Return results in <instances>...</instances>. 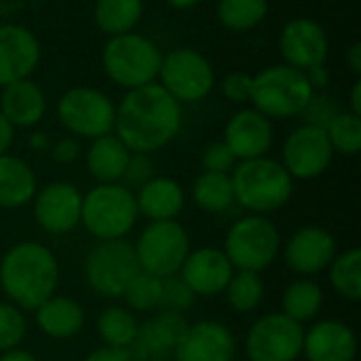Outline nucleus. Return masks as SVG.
<instances>
[{"label":"nucleus","instance_id":"nucleus-2","mask_svg":"<svg viewBox=\"0 0 361 361\" xmlns=\"http://www.w3.org/2000/svg\"><path fill=\"white\" fill-rule=\"evenodd\" d=\"M59 262L55 254L38 241L15 243L0 260V288L8 302L25 311H36L47 298L57 294Z\"/></svg>","mask_w":361,"mask_h":361},{"label":"nucleus","instance_id":"nucleus-10","mask_svg":"<svg viewBox=\"0 0 361 361\" xmlns=\"http://www.w3.org/2000/svg\"><path fill=\"white\" fill-rule=\"evenodd\" d=\"M116 104L95 87H72L57 99V118L72 137L95 140L114 131Z\"/></svg>","mask_w":361,"mask_h":361},{"label":"nucleus","instance_id":"nucleus-40","mask_svg":"<svg viewBox=\"0 0 361 361\" xmlns=\"http://www.w3.org/2000/svg\"><path fill=\"white\" fill-rule=\"evenodd\" d=\"M239 161L231 152V148L220 140L212 142L203 148L201 152V167L203 171H214V173H231Z\"/></svg>","mask_w":361,"mask_h":361},{"label":"nucleus","instance_id":"nucleus-16","mask_svg":"<svg viewBox=\"0 0 361 361\" xmlns=\"http://www.w3.org/2000/svg\"><path fill=\"white\" fill-rule=\"evenodd\" d=\"M237 338L228 326L216 319L188 324L176 351V361H235Z\"/></svg>","mask_w":361,"mask_h":361},{"label":"nucleus","instance_id":"nucleus-31","mask_svg":"<svg viewBox=\"0 0 361 361\" xmlns=\"http://www.w3.org/2000/svg\"><path fill=\"white\" fill-rule=\"evenodd\" d=\"M192 201L207 214H224L235 203L231 173L201 171L192 184Z\"/></svg>","mask_w":361,"mask_h":361},{"label":"nucleus","instance_id":"nucleus-43","mask_svg":"<svg viewBox=\"0 0 361 361\" xmlns=\"http://www.w3.org/2000/svg\"><path fill=\"white\" fill-rule=\"evenodd\" d=\"M51 159L59 165H70L80 157V144L76 137H61L59 142L51 144Z\"/></svg>","mask_w":361,"mask_h":361},{"label":"nucleus","instance_id":"nucleus-44","mask_svg":"<svg viewBox=\"0 0 361 361\" xmlns=\"http://www.w3.org/2000/svg\"><path fill=\"white\" fill-rule=\"evenodd\" d=\"M82 361H133L127 349H114V347H99L91 351Z\"/></svg>","mask_w":361,"mask_h":361},{"label":"nucleus","instance_id":"nucleus-5","mask_svg":"<svg viewBox=\"0 0 361 361\" xmlns=\"http://www.w3.org/2000/svg\"><path fill=\"white\" fill-rule=\"evenodd\" d=\"M140 218L135 192L121 182L97 184L82 195L80 224L97 241L125 239Z\"/></svg>","mask_w":361,"mask_h":361},{"label":"nucleus","instance_id":"nucleus-37","mask_svg":"<svg viewBox=\"0 0 361 361\" xmlns=\"http://www.w3.org/2000/svg\"><path fill=\"white\" fill-rule=\"evenodd\" d=\"M27 334V322L19 307L0 302V353L17 349Z\"/></svg>","mask_w":361,"mask_h":361},{"label":"nucleus","instance_id":"nucleus-51","mask_svg":"<svg viewBox=\"0 0 361 361\" xmlns=\"http://www.w3.org/2000/svg\"><path fill=\"white\" fill-rule=\"evenodd\" d=\"M173 11H188V8H192V6H197L201 0H165Z\"/></svg>","mask_w":361,"mask_h":361},{"label":"nucleus","instance_id":"nucleus-17","mask_svg":"<svg viewBox=\"0 0 361 361\" xmlns=\"http://www.w3.org/2000/svg\"><path fill=\"white\" fill-rule=\"evenodd\" d=\"M42 57L40 40L21 23H0V89L30 78Z\"/></svg>","mask_w":361,"mask_h":361},{"label":"nucleus","instance_id":"nucleus-42","mask_svg":"<svg viewBox=\"0 0 361 361\" xmlns=\"http://www.w3.org/2000/svg\"><path fill=\"white\" fill-rule=\"evenodd\" d=\"M150 178H154V163L150 161V157L131 152V159L127 163V169H125V176L121 182H125L127 188H140Z\"/></svg>","mask_w":361,"mask_h":361},{"label":"nucleus","instance_id":"nucleus-26","mask_svg":"<svg viewBox=\"0 0 361 361\" xmlns=\"http://www.w3.org/2000/svg\"><path fill=\"white\" fill-rule=\"evenodd\" d=\"M129 159H131V150L114 133L91 140V144L85 152L87 171L99 184L121 182L125 176Z\"/></svg>","mask_w":361,"mask_h":361},{"label":"nucleus","instance_id":"nucleus-48","mask_svg":"<svg viewBox=\"0 0 361 361\" xmlns=\"http://www.w3.org/2000/svg\"><path fill=\"white\" fill-rule=\"evenodd\" d=\"M0 361H38L34 357V353L17 347V349H11V351H4L0 353Z\"/></svg>","mask_w":361,"mask_h":361},{"label":"nucleus","instance_id":"nucleus-34","mask_svg":"<svg viewBox=\"0 0 361 361\" xmlns=\"http://www.w3.org/2000/svg\"><path fill=\"white\" fill-rule=\"evenodd\" d=\"M226 300L237 313H252L264 300V281L260 273L254 271H235L226 290Z\"/></svg>","mask_w":361,"mask_h":361},{"label":"nucleus","instance_id":"nucleus-18","mask_svg":"<svg viewBox=\"0 0 361 361\" xmlns=\"http://www.w3.org/2000/svg\"><path fill=\"white\" fill-rule=\"evenodd\" d=\"M336 256V239L322 226L309 224L298 228L283 245V260L300 277L324 273Z\"/></svg>","mask_w":361,"mask_h":361},{"label":"nucleus","instance_id":"nucleus-3","mask_svg":"<svg viewBox=\"0 0 361 361\" xmlns=\"http://www.w3.org/2000/svg\"><path fill=\"white\" fill-rule=\"evenodd\" d=\"M235 203L250 214L267 216L286 207L294 195V180L271 157L239 161L231 171Z\"/></svg>","mask_w":361,"mask_h":361},{"label":"nucleus","instance_id":"nucleus-4","mask_svg":"<svg viewBox=\"0 0 361 361\" xmlns=\"http://www.w3.org/2000/svg\"><path fill=\"white\" fill-rule=\"evenodd\" d=\"M161 61L159 44L137 32L110 36L102 49L104 74L127 91L157 82Z\"/></svg>","mask_w":361,"mask_h":361},{"label":"nucleus","instance_id":"nucleus-11","mask_svg":"<svg viewBox=\"0 0 361 361\" xmlns=\"http://www.w3.org/2000/svg\"><path fill=\"white\" fill-rule=\"evenodd\" d=\"M133 250L142 271L167 279L180 273L190 254V237L178 220L150 222L137 237Z\"/></svg>","mask_w":361,"mask_h":361},{"label":"nucleus","instance_id":"nucleus-22","mask_svg":"<svg viewBox=\"0 0 361 361\" xmlns=\"http://www.w3.org/2000/svg\"><path fill=\"white\" fill-rule=\"evenodd\" d=\"M302 355L307 361H355L357 336L338 319H324L305 330Z\"/></svg>","mask_w":361,"mask_h":361},{"label":"nucleus","instance_id":"nucleus-47","mask_svg":"<svg viewBox=\"0 0 361 361\" xmlns=\"http://www.w3.org/2000/svg\"><path fill=\"white\" fill-rule=\"evenodd\" d=\"M345 61H347L349 70H351V72L355 74V78H360V76H361V42H360V40L351 42V47L347 49Z\"/></svg>","mask_w":361,"mask_h":361},{"label":"nucleus","instance_id":"nucleus-41","mask_svg":"<svg viewBox=\"0 0 361 361\" xmlns=\"http://www.w3.org/2000/svg\"><path fill=\"white\" fill-rule=\"evenodd\" d=\"M222 95L233 104H245L252 95V74L247 72H231L220 80Z\"/></svg>","mask_w":361,"mask_h":361},{"label":"nucleus","instance_id":"nucleus-35","mask_svg":"<svg viewBox=\"0 0 361 361\" xmlns=\"http://www.w3.org/2000/svg\"><path fill=\"white\" fill-rule=\"evenodd\" d=\"M326 133L334 154L355 157L361 150V116L351 110L338 112L326 127Z\"/></svg>","mask_w":361,"mask_h":361},{"label":"nucleus","instance_id":"nucleus-25","mask_svg":"<svg viewBox=\"0 0 361 361\" xmlns=\"http://www.w3.org/2000/svg\"><path fill=\"white\" fill-rule=\"evenodd\" d=\"M34 315L40 332L55 341H68L85 328V311L70 296L53 294L34 311Z\"/></svg>","mask_w":361,"mask_h":361},{"label":"nucleus","instance_id":"nucleus-27","mask_svg":"<svg viewBox=\"0 0 361 361\" xmlns=\"http://www.w3.org/2000/svg\"><path fill=\"white\" fill-rule=\"evenodd\" d=\"M38 190L34 169L15 154H0V209L27 205Z\"/></svg>","mask_w":361,"mask_h":361},{"label":"nucleus","instance_id":"nucleus-36","mask_svg":"<svg viewBox=\"0 0 361 361\" xmlns=\"http://www.w3.org/2000/svg\"><path fill=\"white\" fill-rule=\"evenodd\" d=\"M161 296H163V279L146 271H140L123 294L127 307L142 313L161 309Z\"/></svg>","mask_w":361,"mask_h":361},{"label":"nucleus","instance_id":"nucleus-39","mask_svg":"<svg viewBox=\"0 0 361 361\" xmlns=\"http://www.w3.org/2000/svg\"><path fill=\"white\" fill-rule=\"evenodd\" d=\"M338 112H341V110H338L336 102H334L330 95H326V93H322V91H315L313 97L309 99L307 108L302 110V116H305V123H307V125H315V127L326 129V127L330 125V121H332Z\"/></svg>","mask_w":361,"mask_h":361},{"label":"nucleus","instance_id":"nucleus-20","mask_svg":"<svg viewBox=\"0 0 361 361\" xmlns=\"http://www.w3.org/2000/svg\"><path fill=\"white\" fill-rule=\"evenodd\" d=\"M235 269L226 254L218 247H199L190 252L180 269V277L192 290L195 296L224 294Z\"/></svg>","mask_w":361,"mask_h":361},{"label":"nucleus","instance_id":"nucleus-12","mask_svg":"<svg viewBox=\"0 0 361 361\" xmlns=\"http://www.w3.org/2000/svg\"><path fill=\"white\" fill-rule=\"evenodd\" d=\"M305 326L283 313H267L256 319L245 336L250 361H296L302 355Z\"/></svg>","mask_w":361,"mask_h":361},{"label":"nucleus","instance_id":"nucleus-30","mask_svg":"<svg viewBox=\"0 0 361 361\" xmlns=\"http://www.w3.org/2000/svg\"><path fill=\"white\" fill-rule=\"evenodd\" d=\"M140 322L135 315L125 309V307H106L95 322V330L104 347H114V349H131L135 336H137Z\"/></svg>","mask_w":361,"mask_h":361},{"label":"nucleus","instance_id":"nucleus-23","mask_svg":"<svg viewBox=\"0 0 361 361\" xmlns=\"http://www.w3.org/2000/svg\"><path fill=\"white\" fill-rule=\"evenodd\" d=\"M0 112L15 129H32L47 114V95L32 78L11 82L2 87Z\"/></svg>","mask_w":361,"mask_h":361},{"label":"nucleus","instance_id":"nucleus-21","mask_svg":"<svg viewBox=\"0 0 361 361\" xmlns=\"http://www.w3.org/2000/svg\"><path fill=\"white\" fill-rule=\"evenodd\" d=\"M188 322L182 313L161 311L148 322L140 324L137 336L129 349L133 361H152L171 357Z\"/></svg>","mask_w":361,"mask_h":361},{"label":"nucleus","instance_id":"nucleus-9","mask_svg":"<svg viewBox=\"0 0 361 361\" xmlns=\"http://www.w3.org/2000/svg\"><path fill=\"white\" fill-rule=\"evenodd\" d=\"M157 82L180 104H197L216 87V72L207 55L180 47L163 55Z\"/></svg>","mask_w":361,"mask_h":361},{"label":"nucleus","instance_id":"nucleus-14","mask_svg":"<svg viewBox=\"0 0 361 361\" xmlns=\"http://www.w3.org/2000/svg\"><path fill=\"white\" fill-rule=\"evenodd\" d=\"M279 51L283 63L307 72L326 63L330 53V38L319 21L311 17H296L281 27Z\"/></svg>","mask_w":361,"mask_h":361},{"label":"nucleus","instance_id":"nucleus-19","mask_svg":"<svg viewBox=\"0 0 361 361\" xmlns=\"http://www.w3.org/2000/svg\"><path fill=\"white\" fill-rule=\"evenodd\" d=\"M273 121L256 108L237 110L226 127L222 142L231 148L237 161L267 157L273 146Z\"/></svg>","mask_w":361,"mask_h":361},{"label":"nucleus","instance_id":"nucleus-24","mask_svg":"<svg viewBox=\"0 0 361 361\" xmlns=\"http://www.w3.org/2000/svg\"><path fill=\"white\" fill-rule=\"evenodd\" d=\"M135 203L140 216L150 222L176 220L186 203V195L180 182L167 176H154L135 190Z\"/></svg>","mask_w":361,"mask_h":361},{"label":"nucleus","instance_id":"nucleus-8","mask_svg":"<svg viewBox=\"0 0 361 361\" xmlns=\"http://www.w3.org/2000/svg\"><path fill=\"white\" fill-rule=\"evenodd\" d=\"M137 256L125 239L99 241L85 258V281L102 298H123L131 279L140 273Z\"/></svg>","mask_w":361,"mask_h":361},{"label":"nucleus","instance_id":"nucleus-49","mask_svg":"<svg viewBox=\"0 0 361 361\" xmlns=\"http://www.w3.org/2000/svg\"><path fill=\"white\" fill-rule=\"evenodd\" d=\"M27 144H30V148L32 150H49L51 148V140H49V135L47 133H42V131H34L32 135H30V140H27Z\"/></svg>","mask_w":361,"mask_h":361},{"label":"nucleus","instance_id":"nucleus-15","mask_svg":"<svg viewBox=\"0 0 361 361\" xmlns=\"http://www.w3.org/2000/svg\"><path fill=\"white\" fill-rule=\"evenodd\" d=\"M34 220L49 235H68L80 224L82 195L70 182H51L34 195Z\"/></svg>","mask_w":361,"mask_h":361},{"label":"nucleus","instance_id":"nucleus-13","mask_svg":"<svg viewBox=\"0 0 361 361\" xmlns=\"http://www.w3.org/2000/svg\"><path fill=\"white\" fill-rule=\"evenodd\" d=\"M332 159L334 150L326 129L305 123L286 137L279 163L292 180H315L328 171Z\"/></svg>","mask_w":361,"mask_h":361},{"label":"nucleus","instance_id":"nucleus-50","mask_svg":"<svg viewBox=\"0 0 361 361\" xmlns=\"http://www.w3.org/2000/svg\"><path fill=\"white\" fill-rule=\"evenodd\" d=\"M351 112L360 114L361 116V80L355 78L353 89H351Z\"/></svg>","mask_w":361,"mask_h":361},{"label":"nucleus","instance_id":"nucleus-46","mask_svg":"<svg viewBox=\"0 0 361 361\" xmlns=\"http://www.w3.org/2000/svg\"><path fill=\"white\" fill-rule=\"evenodd\" d=\"M15 140V127L6 121V116L0 112V154H6Z\"/></svg>","mask_w":361,"mask_h":361},{"label":"nucleus","instance_id":"nucleus-33","mask_svg":"<svg viewBox=\"0 0 361 361\" xmlns=\"http://www.w3.org/2000/svg\"><path fill=\"white\" fill-rule=\"evenodd\" d=\"M328 279L336 294L347 300H361V250L351 247L343 254H336L330 262Z\"/></svg>","mask_w":361,"mask_h":361},{"label":"nucleus","instance_id":"nucleus-1","mask_svg":"<svg viewBox=\"0 0 361 361\" xmlns=\"http://www.w3.org/2000/svg\"><path fill=\"white\" fill-rule=\"evenodd\" d=\"M182 123V104L159 82H150L125 93L116 106L112 133L131 152L152 154L178 137Z\"/></svg>","mask_w":361,"mask_h":361},{"label":"nucleus","instance_id":"nucleus-7","mask_svg":"<svg viewBox=\"0 0 361 361\" xmlns=\"http://www.w3.org/2000/svg\"><path fill=\"white\" fill-rule=\"evenodd\" d=\"M222 252L235 271L262 273L277 260L281 252V235L267 216L247 214L233 222L224 237Z\"/></svg>","mask_w":361,"mask_h":361},{"label":"nucleus","instance_id":"nucleus-32","mask_svg":"<svg viewBox=\"0 0 361 361\" xmlns=\"http://www.w3.org/2000/svg\"><path fill=\"white\" fill-rule=\"evenodd\" d=\"M216 17L228 32H250L269 17V0H218Z\"/></svg>","mask_w":361,"mask_h":361},{"label":"nucleus","instance_id":"nucleus-29","mask_svg":"<svg viewBox=\"0 0 361 361\" xmlns=\"http://www.w3.org/2000/svg\"><path fill=\"white\" fill-rule=\"evenodd\" d=\"M322 305H324L322 288L313 279L302 277L286 288L281 298V313L292 322L305 326L307 322H313L319 315Z\"/></svg>","mask_w":361,"mask_h":361},{"label":"nucleus","instance_id":"nucleus-6","mask_svg":"<svg viewBox=\"0 0 361 361\" xmlns=\"http://www.w3.org/2000/svg\"><path fill=\"white\" fill-rule=\"evenodd\" d=\"M313 93L315 91L305 72L288 63H275L252 74L250 104L271 121L292 118L302 114Z\"/></svg>","mask_w":361,"mask_h":361},{"label":"nucleus","instance_id":"nucleus-45","mask_svg":"<svg viewBox=\"0 0 361 361\" xmlns=\"http://www.w3.org/2000/svg\"><path fill=\"white\" fill-rule=\"evenodd\" d=\"M305 74H307V80L311 82L313 91H324V89L328 87V82H330V72H328L326 63L315 66V68L307 70Z\"/></svg>","mask_w":361,"mask_h":361},{"label":"nucleus","instance_id":"nucleus-28","mask_svg":"<svg viewBox=\"0 0 361 361\" xmlns=\"http://www.w3.org/2000/svg\"><path fill=\"white\" fill-rule=\"evenodd\" d=\"M144 15V0H95L93 21L110 38L133 32Z\"/></svg>","mask_w":361,"mask_h":361},{"label":"nucleus","instance_id":"nucleus-52","mask_svg":"<svg viewBox=\"0 0 361 361\" xmlns=\"http://www.w3.org/2000/svg\"><path fill=\"white\" fill-rule=\"evenodd\" d=\"M152 361H176L173 357H165V360H152Z\"/></svg>","mask_w":361,"mask_h":361},{"label":"nucleus","instance_id":"nucleus-38","mask_svg":"<svg viewBox=\"0 0 361 361\" xmlns=\"http://www.w3.org/2000/svg\"><path fill=\"white\" fill-rule=\"evenodd\" d=\"M197 296L192 290L184 283L180 275L163 279V296H161V309L171 313H184L195 305Z\"/></svg>","mask_w":361,"mask_h":361}]
</instances>
